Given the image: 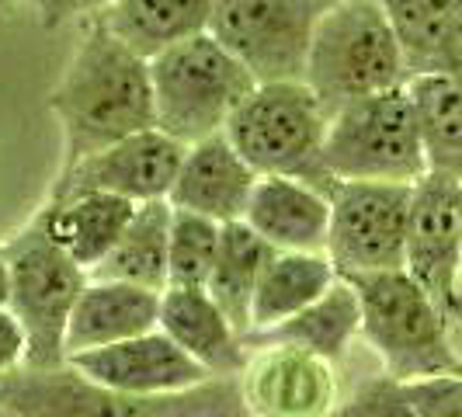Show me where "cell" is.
<instances>
[{"instance_id":"4dcf8cb0","label":"cell","mask_w":462,"mask_h":417,"mask_svg":"<svg viewBox=\"0 0 462 417\" xmlns=\"http://www.w3.org/2000/svg\"><path fill=\"white\" fill-rule=\"evenodd\" d=\"M24 355H28V341L18 317L11 310H0V375L24 369Z\"/></svg>"},{"instance_id":"f546056e","label":"cell","mask_w":462,"mask_h":417,"mask_svg":"<svg viewBox=\"0 0 462 417\" xmlns=\"http://www.w3.org/2000/svg\"><path fill=\"white\" fill-rule=\"evenodd\" d=\"M417 417H462L459 379H424L407 383Z\"/></svg>"},{"instance_id":"30bf717a","label":"cell","mask_w":462,"mask_h":417,"mask_svg":"<svg viewBox=\"0 0 462 417\" xmlns=\"http://www.w3.org/2000/svg\"><path fill=\"white\" fill-rule=\"evenodd\" d=\"M414 185L337 181L330 191L327 257L341 278L400 272L407 257Z\"/></svg>"},{"instance_id":"d4e9b609","label":"cell","mask_w":462,"mask_h":417,"mask_svg":"<svg viewBox=\"0 0 462 417\" xmlns=\"http://www.w3.org/2000/svg\"><path fill=\"white\" fill-rule=\"evenodd\" d=\"M272 255L275 251L244 219L226 223L219 233V255H216L212 275L206 282V292L244 338L251 330V302H254L257 278H261Z\"/></svg>"},{"instance_id":"44dd1931","label":"cell","mask_w":462,"mask_h":417,"mask_svg":"<svg viewBox=\"0 0 462 417\" xmlns=\"http://www.w3.org/2000/svg\"><path fill=\"white\" fill-rule=\"evenodd\" d=\"M216 0H116L101 18L122 46L143 60L161 56L163 49L206 35Z\"/></svg>"},{"instance_id":"7c38bea8","label":"cell","mask_w":462,"mask_h":417,"mask_svg":"<svg viewBox=\"0 0 462 417\" xmlns=\"http://www.w3.org/2000/svg\"><path fill=\"white\" fill-rule=\"evenodd\" d=\"M181 161L185 146L178 139L163 136L161 129H146L77 163L63 178H52L49 199L73 191H105L133 206L167 202Z\"/></svg>"},{"instance_id":"9c48e42d","label":"cell","mask_w":462,"mask_h":417,"mask_svg":"<svg viewBox=\"0 0 462 417\" xmlns=\"http://www.w3.org/2000/svg\"><path fill=\"white\" fill-rule=\"evenodd\" d=\"M337 0H216L208 35L247 67L257 84L306 80L317 24Z\"/></svg>"},{"instance_id":"d6986e66","label":"cell","mask_w":462,"mask_h":417,"mask_svg":"<svg viewBox=\"0 0 462 417\" xmlns=\"http://www.w3.org/2000/svg\"><path fill=\"white\" fill-rule=\"evenodd\" d=\"M244 223L272 251H324L330 199L296 178H257Z\"/></svg>"},{"instance_id":"ffe728a7","label":"cell","mask_w":462,"mask_h":417,"mask_svg":"<svg viewBox=\"0 0 462 417\" xmlns=\"http://www.w3.org/2000/svg\"><path fill=\"white\" fill-rule=\"evenodd\" d=\"M362 334V310L358 296L347 278L337 275V282L327 289L317 302H310L302 313L289 317L285 324L254 330L244 338L247 348H300L324 362H341L351 341Z\"/></svg>"},{"instance_id":"3957f363","label":"cell","mask_w":462,"mask_h":417,"mask_svg":"<svg viewBox=\"0 0 462 417\" xmlns=\"http://www.w3.org/2000/svg\"><path fill=\"white\" fill-rule=\"evenodd\" d=\"M362 310V338L396 383L462 379V355L452 345V320L414 278L400 272L351 275Z\"/></svg>"},{"instance_id":"83f0119b","label":"cell","mask_w":462,"mask_h":417,"mask_svg":"<svg viewBox=\"0 0 462 417\" xmlns=\"http://www.w3.org/2000/svg\"><path fill=\"white\" fill-rule=\"evenodd\" d=\"M351 407L358 411V417H417L407 383H396L390 375L365 383L351 400Z\"/></svg>"},{"instance_id":"6da1fadb","label":"cell","mask_w":462,"mask_h":417,"mask_svg":"<svg viewBox=\"0 0 462 417\" xmlns=\"http://www.w3.org/2000/svg\"><path fill=\"white\" fill-rule=\"evenodd\" d=\"M46 105L63 129L56 178L122 139L157 129L150 60L122 46L101 22H84V35Z\"/></svg>"},{"instance_id":"2e32d148","label":"cell","mask_w":462,"mask_h":417,"mask_svg":"<svg viewBox=\"0 0 462 417\" xmlns=\"http://www.w3.org/2000/svg\"><path fill=\"white\" fill-rule=\"evenodd\" d=\"M136 216V206L105 195V191H73L56 195L35 208L32 223L46 233L63 255L80 264L88 275L112 255L118 236L125 233L129 219Z\"/></svg>"},{"instance_id":"277c9868","label":"cell","mask_w":462,"mask_h":417,"mask_svg":"<svg viewBox=\"0 0 462 417\" xmlns=\"http://www.w3.org/2000/svg\"><path fill=\"white\" fill-rule=\"evenodd\" d=\"M407 80L403 46L375 0H337L320 18L306 60V88L327 116L351 101L403 88Z\"/></svg>"},{"instance_id":"1f68e13d","label":"cell","mask_w":462,"mask_h":417,"mask_svg":"<svg viewBox=\"0 0 462 417\" xmlns=\"http://www.w3.org/2000/svg\"><path fill=\"white\" fill-rule=\"evenodd\" d=\"M7 306H11V264L0 251V310H7Z\"/></svg>"},{"instance_id":"7a4b0ae2","label":"cell","mask_w":462,"mask_h":417,"mask_svg":"<svg viewBox=\"0 0 462 417\" xmlns=\"http://www.w3.org/2000/svg\"><path fill=\"white\" fill-rule=\"evenodd\" d=\"M4 417H251L240 379H208L195 390L133 396L84 379L77 369H18L0 375Z\"/></svg>"},{"instance_id":"5bb4252c","label":"cell","mask_w":462,"mask_h":417,"mask_svg":"<svg viewBox=\"0 0 462 417\" xmlns=\"http://www.w3.org/2000/svg\"><path fill=\"white\" fill-rule=\"evenodd\" d=\"M236 379L251 417H330L337 403L334 366L300 348H257Z\"/></svg>"},{"instance_id":"5b68a950","label":"cell","mask_w":462,"mask_h":417,"mask_svg":"<svg viewBox=\"0 0 462 417\" xmlns=\"http://www.w3.org/2000/svg\"><path fill=\"white\" fill-rule=\"evenodd\" d=\"M330 116L306 80L257 84L233 112L226 139L257 178H296L330 199L334 178L324 167Z\"/></svg>"},{"instance_id":"7402d4cb","label":"cell","mask_w":462,"mask_h":417,"mask_svg":"<svg viewBox=\"0 0 462 417\" xmlns=\"http://www.w3.org/2000/svg\"><path fill=\"white\" fill-rule=\"evenodd\" d=\"M337 282L327 251H275L257 278L254 302H251V330L285 324L302 313Z\"/></svg>"},{"instance_id":"9a60e30c","label":"cell","mask_w":462,"mask_h":417,"mask_svg":"<svg viewBox=\"0 0 462 417\" xmlns=\"http://www.w3.org/2000/svg\"><path fill=\"white\" fill-rule=\"evenodd\" d=\"M254 185L257 174L233 150L226 133H219V136L185 146V161L178 167L167 202L181 212H195V216H206L212 223L226 227V223L244 219Z\"/></svg>"},{"instance_id":"4fadbf2b","label":"cell","mask_w":462,"mask_h":417,"mask_svg":"<svg viewBox=\"0 0 462 417\" xmlns=\"http://www.w3.org/2000/svg\"><path fill=\"white\" fill-rule=\"evenodd\" d=\"M67 366L97 386L133 396L185 394V390H195V386L212 379L191 355H185L163 334L161 327L150 334H139L133 341H122V345L69 355Z\"/></svg>"},{"instance_id":"8fae6325","label":"cell","mask_w":462,"mask_h":417,"mask_svg":"<svg viewBox=\"0 0 462 417\" xmlns=\"http://www.w3.org/2000/svg\"><path fill=\"white\" fill-rule=\"evenodd\" d=\"M403 272L456 324L462 317V185L424 174L411 195Z\"/></svg>"},{"instance_id":"ba28073f","label":"cell","mask_w":462,"mask_h":417,"mask_svg":"<svg viewBox=\"0 0 462 417\" xmlns=\"http://www.w3.org/2000/svg\"><path fill=\"white\" fill-rule=\"evenodd\" d=\"M0 251L11 264V313L18 317L28 341V369L67 366V327L80 300L88 272L73 264L32 219L11 233Z\"/></svg>"},{"instance_id":"f1b7e54d","label":"cell","mask_w":462,"mask_h":417,"mask_svg":"<svg viewBox=\"0 0 462 417\" xmlns=\"http://www.w3.org/2000/svg\"><path fill=\"white\" fill-rule=\"evenodd\" d=\"M24 4L35 11V18L46 32H56L67 24H84L101 18L116 0H24Z\"/></svg>"},{"instance_id":"e0dca14e","label":"cell","mask_w":462,"mask_h":417,"mask_svg":"<svg viewBox=\"0 0 462 417\" xmlns=\"http://www.w3.org/2000/svg\"><path fill=\"white\" fill-rule=\"evenodd\" d=\"M161 330L212 379H236L247 366L244 334L206 289H167L161 296Z\"/></svg>"},{"instance_id":"52a82bcc","label":"cell","mask_w":462,"mask_h":417,"mask_svg":"<svg viewBox=\"0 0 462 417\" xmlns=\"http://www.w3.org/2000/svg\"><path fill=\"white\" fill-rule=\"evenodd\" d=\"M324 167L334 181L417 185L428 174V161L407 84L334 112L327 125Z\"/></svg>"},{"instance_id":"d6a6232c","label":"cell","mask_w":462,"mask_h":417,"mask_svg":"<svg viewBox=\"0 0 462 417\" xmlns=\"http://www.w3.org/2000/svg\"><path fill=\"white\" fill-rule=\"evenodd\" d=\"M14 4H22V0H0V18H4V14H7Z\"/></svg>"},{"instance_id":"836d02e7","label":"cell","mask_w":462,"mask_h":417,"mask_svg":"<svg viewBox=\"0 0 462 417\" xmlns=\"http://www.w3.org/2000/svg\"><path fill=\"white\" fill-rule=\"evenodd\" d=\"M459 390H462V379H459Z\"/></svg>"},{"instance_id":"cb8c5ba5","label":"cell","mask_w":462,"mask_h":417,"mask_svg":"<svg viewBox=\"0 0 462 417\" xmlns=\"http://www.w3.org/2000/svg\"><path fill=\"white\" fill-rule=\"evenodd\" d=\"M171 202H146L136 206V216L129 219L125 233L118 236L112 255L105 257L91 278L105 282H125L150 292H167V251H171Z\"/></svg>"},{"instance_id":"8992f818","label":"cell","mask_w":462,"mask_h":417,"mask_svg":"<svg viewBox=\"0 0 462 417\" xmlns=\"http://www.w3.org/2000/svg\"><path fill=\"white\" fill-rule=\"evenodd\" d=\"M150 88L157 129L181 146H191L226 133L233 112L247 101L257 80L206 32L153 56Z\"/></svg>"},{"instance_id":"ac0fdd59","label":"cell","mask_w":462,"mask_h":417,"mask_svg":"<svg viewBox=\"0 0 462 417\" xmlns=\"http://www.w3.org/2000/svg\"><path fill=\"white\" fill-rule=\"evenodd\" d=\"M161 296L125 282L88 278L67 327V358L94 348L122 345L161 327Z\"/></svg>"},{"instance_id":"4316f807","label":"cell","mask_w":462,"mask_h":417,"mask_svg":"<svg viewBox=\"0 0 462 417\" xmlns=\"http://www.w3.org/2000/svg\"><path fill=\"white\" fill-rule=\"evenodd\" d=\"M219 233H223L219 223L174 208L171 251H167V289H206L219 255Z\"/></svg>"},{"instance_id":"603a6c76","label":"cell","mask_w":462,"mask_h":417,"mask_svg":"<svg viewBox=\"0 0 462 417\" xmlns=\"http://www.w3.org/2000/svg\"><path fill=\"white\" fill-rule=\"evenodd\" d=\"M428 174L462 185V80L448 73H417L407 80Z\"/></svg>"},{"instance_id":"484cf974","label":"cell","mask_w":462,"mask_h":417,"mask_svg":"<svg viewBox=\"0 0 462 417\" xmlns=\"http://www.w3.org/2000/svg\"><path fill=\"white\" fill-rule=\"evenodd\" d=\"M393 24L411 77L441 73L452 42L462 35V0H375Z\"/></svg>"}]
</instances>
